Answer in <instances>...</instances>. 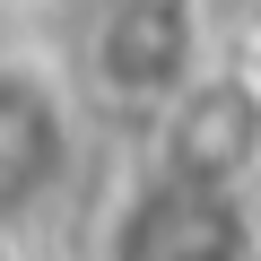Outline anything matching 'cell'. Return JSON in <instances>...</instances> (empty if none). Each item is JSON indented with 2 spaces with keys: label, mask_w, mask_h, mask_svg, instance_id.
Here are the masks:
<instances>
[{
  "label": "cell",
  "mask_w": 261,
  "mask_h": 261,
  "mask_svg": "<svg viewBox=\"0 0 261 261\" xmlns=\"http://www.w3.org/2000/svg\"><path fill=\"white\" fill-rule=\"evenodd\" d=\"M209 61H218V44H209L200 0H96L79 27V53H70V79L105 113L157 122Z\"/></svg>",
  "instance_id": "obj_1"
},
{
  "label": "cell",
  "mask_w": 261,
  "mask_h": 261,
  "mask_svg": "<svg viewBox=\"0 0 261 261\" xmlns=\"http://www.w3.org/2000/svg\"><path fill=\"white\" fill-rule=\"evenodd\" d=\"M79 174V79L0 53V244L44 226Z\"/></svg>",
  "instance_id": "obj_3"
},
{
  "label": "cell",
  "mask_w": 261,
  "mask_h": 261,
  "mask_svg": "<svg viewBox=\"0 0 261 261\" xmlns=\"http://www.w3.org/2000/svg\"><path fill=\"white\" fill-rule=\"evenodd\" d=\"M235 61H244V79L261 87V27H244V35H235Z\"/></svg>",
  "instance_id": "obj_5"
},
{
  "label": "cell",
  "mask_w": 261,
  "mask_h": 261,
  "mask_svg": "<svg viewBox=\"0 0 261 261\" xmlns=\"http://www.w3.org/2000/svg\"><path fill=\"white\" fill-rule=\"evenodd\" d=\"M140 157L218 192H261V87L235 53H218L157 122H140Z\"/></svg>",
  "instance_id": "obj_4"
},
{
  "label": "cell",
  "mask_w": 261,
  "mask_h": 261,
  "mask_svg": "<svg viewBox=\"0 0 261 261\" xmlns=\"http://www.w3.org/2000/svg\"><path fill=\"white\" fill-rule=\"evenodd\" d=\"M252 252H261L252 192H218L148 157L96 218V261H252Z\"/></svg>",
  "instance_id": "obj_2"
}]
</instances>
